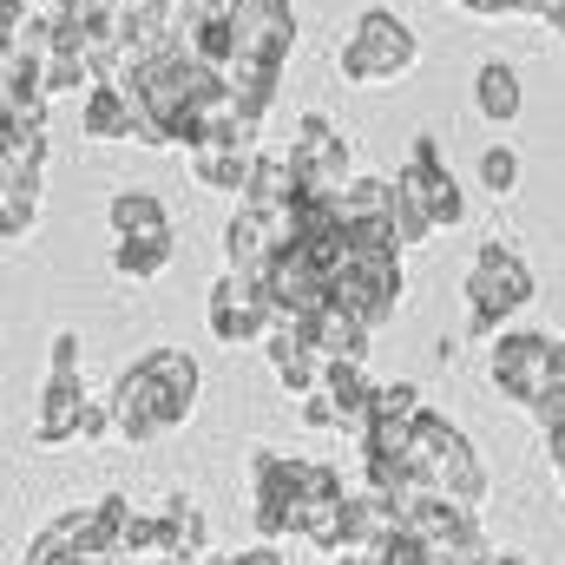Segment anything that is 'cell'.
<instances>
[{
  "label": "cell",
  "mask_w": 565,
  "mask_h": 565,
  "mask_svg": "<svg viewBox=\"0 0 565 565\" xmlns=\"http://www.w3.org/2000/svg\"><path fill=\"white\" fill-rule=\"evenodd\" d=\"M106 217H113V237H164L171 231V211L158 204V191H139V184L113 191Z\"/></svg>",
  "instance_id": "obj_21"
},
{
  "label": "cell",
  "mask_w": 565,
  "mask_h": 565,
  "mask_svg": "<svg viewBox=\"0 0 565 565\" xmlns=\"http://www.w3.org/2000/svg\"><path fill=\"white\" fill-rule=\"evenodd\" d=\"M204 316H211V335L224 349H264L270 329L282 322L257 270H224V277L211 282V309Z\"/></svg>",
  "instance_id": "obj_7"
},
{
  "label": "cell",
  "mask_w": 565,
  "mask_h": 565,
  "mask_svg": "<svg viewBox=\"0 0 565 565\" xmlns=\"http://www.w3.org/2000/svg\"><path fill=\"white\" fill-rule=\"evenodd\" d=\"M415 66H422V40H415V26H408L395 7H369V13H355L349 40H335V73H342V86L382 93V86L408 79Z\"/></svg>",
  "instance_id": "obj_2"
},
{
  "label": "cell",
  "mask_w": 565,
  "mask_h": 565,
  "mask_svg": "<svg viewBox=\"0 0 565 565\" xmlns=\"http://www.w3.org/2000/svg\"><path fill=\"white\" fill-rule=\"evenodd\" d=\"M395 178H402V184L427 204L434 231H460V224H467V191H460V178L447 171V158H440V139H434V132H415L408 164H402Z\"/></svg>",
  "instance_id": "obj_9"
},
{
  "label": "cell",
  "mask_w": 565,
  "mask_h": 565,
  "mask_svg": "<svg viewBox=\"0 0 565 565\" xmlns=\"http://www.w3.org/2000/svg\"><path fill=\"white\" fill-rule=\"evenodd\" d=\"M480 191H493V198H513L520 191V151L513 145H487L480 151Z\"/></svg>",
  "instance_id": "obj_29"
},
{
  "label": "cell",
  "mask_w": 565,
  "mask_h": 565,
  "mask_svg": "<svg viewBox=\"0 0 565 565\" xmlns=\"http://www.w3.org/2000/svg\"><path fill=\"white\" fill-rule=\"evenodd\" d=\"M198 565H237V559H217V553H204V559H198Z\"/></svg>",
  "instance_id": "obj_40"
},
{
  "label": "cell",
  "mask_w": 565,
  "mask_h": 565,
  "mask_svg": "<svg viewBox=\"0 0 565 565\" xmlns=\"http://www.w3.org/2000/svg\"><path fill=\"white\" fill-rule=\"evenodd\" d=\"M264 355H270V369H277V382L289 388V395H296V402L322 388V369H329V362H322V355H316V349H309V342H302V335L289 329V322H277V329H270V342H264Z\"/></svg>",
  "instance_id": "obj_18"
},
{
  "label": "cell",
  "mask_w": 565,
  "mask_h": 565,
  "mask_svg": "<svg viewBox=\"0 0 565 565\" xmlns=\"http://www.w3.org/2000/svg\"><path fill=\"white\" fill-rule=\"evenodd\" d=\"M375 559H382V565H440V553H434L422 533H415V526L402 520V526H395V533H388V540L375 546Z\"/></svg>",
  "instance_id": "obj_30"
},
{
  "label": "cell",
  "mask_w": 565,
  "mask_h": 565,
  "mask_svg": "<svg viewBox=\"0 0 565 565\" xmlns=\"http://www.w3.org/2000/svg\"><path fill=\"white\" fill-rule=\"evenodd\" d=\"M487 565H526V553H493Z\"/></svg>",
  "instance_id": "obj_38"
},
{
  "label": "cell",
  "mask_w": 565,
  "mask_h": 565,
  "mask_svg": "<svg viewBox=\"0 0 565 565\" xmlns=\"http://www.w3.org/2000/svg\"><path fill=\"white\" fill-rule=\"evenodd\" d=\"M257 171V151H231V145H191V178L204 191H224V198H244Z\"/></svg>",
  "instance_id": "obj_19"
},
{
  "label": "cell",
  "mask_w": 565,
  "mask_h": 565,
  "mask_svg": "<svg viewBox=\"0 0 565 565\" xmlns=\"http://www.w3.org/2000/svg\"><path fill=\"white\" fill-rule=\"evenodd\" d=\"M198 388H204V375H198L191 349H171V342L145 349L139 362H126L119 382H113L119 440L145 447V440H158V434H178V427L198 415Z\"/></svg>",
  "instance_id": "obj_1"
},
{
  "label": "cell",
  "mask_w": 565,
  "mask_h": 565,
  "mask_svg": "<svg viewBox=\"0 0 565 565\" xmlns=\"http://www.w3.org/2000/svg\"><path fill=\"white\" fill-rule=\"evenodd\" d=\"M559 375V335H540V329H507L500 342H487V382L500 388V402L513 408H540L546 388Z\"/></svg>",
  "instance_id": "obj_6"
},
{
  "label": "cell",
  "mask_w": 565,
  "mask_h": 565,
  "mask_svg": "<svg viewBox=\"0 0 565 565\" xmlns=\"http://www.w3.org/2000/svg\"><path fill=\"white\" fill-rule=\"evenodd\" d=\"M40 224V158H0V237L26 244Z\"/></svg>",
  "instance_id": "obj_15"
},
{
  "label": "cell",
  "mask_w": 565,
  "mask_h": 565,
  "mask_svg": "<svg viewBox=\"0 0 565 565\" xmlns=\"http://www.w3.org/2000/svg\"><path fill=\"white\" fill-rule=\"evenodd\" d=\"M40 7H53V13H66V7H79V0H40Z\"/></svg>",
  "instance_id": "obj_39"
},
{
  "label": "cell",
  "mask_w": 565,
  "mask_h": 565,
  "mask_svg": "<svg viewBox=\"0 0 565 565\" xmlns=\"http://www.w3.org/2000/svg\"><path fill=\"white\" fill-rule=\"evenodd\" d=\"M388 217H395V231H402V250H422L427 237H434V217H427V204L395 178V204H388Z\"/></svg>",
  "instance_id": "obj_28"
},
{
  "label": "cell",
  "mask_w": 565,
  "mask_h": 565,
  "mask_svg": "<svg viewBox=\"0 0 565 565\" xmlns=\"http://www.w3.org/2000/svg\"><path fill=\"white\" fill-rule=\"evenodd\" d=\"M296 191H302V178H296L289 151H257V171H250V184H244V198H237V204L289 211V204H296Z\"/></svg>",
  "instance_id": "obj_20"
},
{
  "label": "cell",
  "mask_w": 565,
  "mask_h": 565,
  "mask_svg": "<svg viewBox=\"0 0 565 565\" xmlns=\"http://www.w3.org/2000/svg\"><path fill=\"white\" fill-rule=\"evenodd\" d=\"M289 329H296L322 362H362V355H369V335H375V329H369L362 316H349L342 302H322L316 316H302V322H289Z\"/></svg>",
  "instance_id": "obj_14"
},
{
  "label": "cell",
  "mask_w": 565,
  "mask_h": 565,
  "mask_svg": "<svg viewBox=\"0 0 565 565\" xmlns=\"http://www.w3.org/2000/svg\"><path fill=\"white\" fill-rule=\"evenodd\" d=\"M559 480H565V473H559Z\"/></svg>",
  "instance_id": "obj_42"
},
{
  "label": "cell",
  "mask_w": 565,
  "mask_h": 565,
  "mask_svg": "<svg viewBox=\"0 0 565 565\" xmlns=\"http://www.w3.org/2000/svg\"><path fill=\"white\" fill-rule=\"evenodd\" d=\"M282 250V211H257V204H237L231 224H224V270H270V257Z\"/></svg>",
  "instance_id": "obj_12"
},
{
  "label": "cell",
  "mask_w": 565,
  "mask_h": 565,
  "mask_svg": "<svg viewBox=\"0 0 565 565\" xmlns=\"http://www.w3.org/2000/svg\"><path fill=\"white\" fill-rule=\"evenodd\" d=\"M302 427H316V434H329V427H342V408L316 388V395H302Z\"/></svg>",
  "instance_id": "obj_32"
},
{
  "label": "cell",
  "mask_w": 565,
  "mask_h": 565,
  "mask_svg": "<svg viewBox=\"0 0 565 565\" xmlns=\"http://www.w3.org/2000/svg\"><path fill=\"white\" fill-rule=\"evenodd\" d=\"M106 434H119V422H113V395H106V402H93V395H86V422H79V440H106Z\"/></svg>",
  "instance_id": "obj_33"
},
{
  "label": "cell",
  "mask_w": 565,
  "mask_h": 565,
  "mask_svg": "<svg viewBox=\"0 0 565 565\" xmlns=\"http://www.w3.org/2000/svg\"><path fill=\"white\" fill-rule=\"evenodd\" d=\"M415 473H422V487L454 493L460 507H487V467H480L473 440L440 408H422V422H415Z\"/></svg>",
  "instance_id": "obj_5"
},
{
  "label": "cell",
  "mask_w": 565,
  "mask_h": 565,
  "mask_svg": "<svg viewBox=\"0 0 565 565\" xmlns=\"http://www.w3.org/2000/svg\"><path fill=\"white\" fill-rule=\"evenodd\" d=\"M335 565H382L375 553H335Z\"/></svg>",
  "instance_id": "obj_37"
},
{
  "label": "cell",
  "mask_w": 565,
  "mask_h": 565,
  "mask_svg": "<svg viewBox=\"0 0 565 565\" xmlns=\"http://www.w3.org/2000/svg\"><path fill=\"white\" fill-rule=\"evenodd\" d=\"M289 164L309 191H342L355 178V151L349 139L329 126V113H302L296 119V139H289Z\"/></svg>",
  "instance_id": "obj_10"
},
{
  "label": "cell",
  "mask_w": 565,
  "mask_h": 565,
  "mask_svg": "<svg viewBox=\"0 0 565 565\" xmlns=\"http://www.w3.org/2000/svg\"><path fill=\"white\" fill-rule=\"evenodd\" d=\"M335 204H342L349 224H362V217H388V204H395V178H349V184L335 191Z\"/></svg>",
  "instance_id": "obj_27"
},
{
  "label": "cell",
  "mask_w": 565,
  "mask_h": 565,
  "mask_svg": "<svg viewBox=\"0 0 565 565\" xmlns=\"http://www.w3.org/2000/svg\"><path fill=\"white\" fill-rule=\"evenodd\" d=\"M26 33V0H0V46Z\"/></svg>",
  "instance_id": "obj_35"
},
{
  "label": "cell",
  "mask_w": 565,
  "mask_h": 565,
  "mask_svg": "<svg viewBox=\"0 0 565 565\" xmlns=\"http://www.w3.org/2000/svg\"><path fill=\"white\" fill-rule=\"evenodd\" d=\"M473 106H480L487 126H513V119H520V73H513L507 60H487V66L473 73Z\"/></svg>",
  "instance_id": "obj_23"
},
{
  "label": "cell",
  "mask_w": 565,
  "mask_h": 565,
  "mask_svg": "<svg viewBox=\"0 0 565 565\" xmlns=\"http://www.w3.org/2000/svg\"><path fill=\"white\" fill-rule=\"evenodd\" d=\"M533 302V270L513 244H480L467 264V342H500L507 322Z\"/></svg>",
  "instance_id": "obj_3"
},
{
  "label": "cell",
  "mask_w": 565,
  "mask_h": 565,
  "mask_svg": "<svg viewBox=\"0 0 565 565\" xmlns=\"http://www.w3.org/2000/svg\"><path fill=\"white\" fill-rule=\"evenodd\" d=\"M178 46H184L191 60H204V66H224V73H231V66H237V26H231V7H224V13H211V20H204L191 40H178Z\"/></svg>",
  "instance_id": "obj_26"
},
{
  "label": "cell",
  "mask_w": 565,
  "mask_h": 565,
  "mask_svg": "<svg viewBox=\"0 0 565 565\" xmlns=\"http://www.w3.org/2000/svg\"><path fill=\"white\" fill-rule=\"evenodd\" d=\"M375 388H382V382H369V369H362V362H329V369H322V395L342 408V427H362V422H369Z\"/></svg>",
  "instance_id": "obj_22"
},
{
  "label": "cell",
  "mask_w": 565,
  "mask_h": 565,
  "mask_svg": "<svg viewBox=\"0 0 565 565\" xmlns=\"http://www.w3.org/2000/svg\"><path fill=\"white\" fill-rule=\"evenodd\" d=\"M79 422H86V382H79V375H60V369H46L40 415H33V440H40V447L79 440Z\"/></svg>",
  "instance_id": "obj_17"
},
{
  "label": "cell",
  "mask_w": 565,
  "mask_h": 565,
  "mask_svg": "<svg viewBox=\"0 0 565 565\" xmlns=\"http://www.w3.org/2000/svg\"><path fill=\"white\" fill-rule=\"evenodd\" d=\"M402 296H408V277H402V250H355L342 270H335V302L349 316H362L369 329H388L402 316Z\"/></svg>",
  "instance_id": "obj_8"
},
{
  "label": "cell",
  "mask_w": 565,
  "mask_h": 565,
  "mask_svg": "<svg viewBox=\"0 0 565 565\" xmlns=\"http://www.w3.org/2000/svg\"><path fill=\"white\" fill-rule=\"evenodd\" d=\"M316 493V460L309 454H282V447H250V520L257 540H289L302 533V507Z\"/></svg>",
  "instance_id": "obj_4"
},
{
  "label": "cell",
  "mask_w": 565,
  "mask_h": 565,
  "mask_svg": "<svg viewBox=\"0 0 565 565\" xmlns=\"http://www.w3.org/2000/svg\"><path fill=\"white\" fill-rule=\"evenodd\" d=\"M46 369H60V375H79V335H73V329H60V335H53V355H46Z\"/></svg>",
  "instance_id": "obj_34"
},
{
  "label": "cell",
  "mask_w": 565,
  "mask_h": 565,
  "mask_svg": "<svg viewBox=\"0 0 565 565\" xmlns=\"http://www.w3.org/2000/svg\"><path fill=\"white\" fill-rule=\"evenodd\" d=\"M171 257H178V231H164V237H119V244H113V270L132 277V282L164 277Z\"/></svg>",
  "instance_id": "obj_24"
},
{
  "label": "cell",
  "mask_w": 565,
  "mask_h": 565,
  "mask_svg": "<svg viewBox=\"0 0 565 565\" xmlns=\"http://www.w3.org/2000/svg\"><path fill=\"white\" fill-rule=\"evenodd\" d=\"M73 565H139L132 553H93V559H73Z\"/></svg>",
  "instance_id": "obj_36"
},
{
  "label": "cell",
  "mask_w": 565,
  "mask_h": 565,
  "mask_svg": "<svg viewBox=\"0 0 565 565\" xmlns=\"http://www.w3.org/2000/svg\"><path fill=\"white\" fill-rule=\"evenodd\" d=\"M151 513H158V559H184L198 565L211 553V526H204V507L191 500V493H158L151 500Z\"/></svg>",
  "instance_id": "obj_13"
},
{
  "label": "cell",
  "mask_w": 565,
  "mask_h": 565,
  "mask_svg": "<svg viewBox=\"0 0 565 565\" xmlns=\"http://www.w3.org/2000/svg\"><path fill=\"white\" fill-rule=\"evenodd\" d=\"M422 408H427V395L415 382H382L369 415H382V422H422Z\"/></svg>",
  "instance_id": "obj_31"
},
{
  "label": "cell",
  "mask_w": 565,
  "mask_h": 565,
  "mask_svg": "<svg viewBox=\"0 0 565 565\" xmlns=\"http://www.w3.org/2000/svg\"><path fill=\"white\" fill-rule=\"evenodd\" d=\"M277 79H282V66H264V60H244V53H237V66H231V99H237L250 119H264V113L277 106Z\"/></svg>",
  "instance_id": "obj_25"
},
{
  "label": "cell",
  "mask_w": 565,
  "mask_h": 565,
  "mask_svg": "<svg viewBox=\"0 0 565 565\" xmlns=\"http://www.w3.org/2000/svg\"><path fill=\"white\" fill-rule=\"evenodd\" d=\"M151 565H184V559H151Z\"/></svg>",
  "instance_id": "obj_41"
},
{
  "label": "cell",
  "mask_w": 565,
  "mask_h": 565,
  "mask_svg": "<svg viewBox=\"0 0 565 565\" xmlns=\"http://www.w3.org/2000/svg\"><path fill=\"white\" fill-rule=\"evenodd\" d=\"M79 139L93 145H132L139 139V106L119 79H99L86 99H79Z\"/></svg>",
  "instance_id": "obj_16"
},
{
  "label": "cell",
  "mask_w": 565,
  "mask_h": 565,
  "mask_svg": "<svg viewBox=\"0 0 565 565\" xmlns=\"http://www.w3.org/2000/svg\"><path fill=\"white\" fill-rule=\"evenodd\" d=\"M231 26H237V53L289 66L296 53V0H231Z\"/></svg>",
  "instance_id": "obj_11"
}]
</instances>
